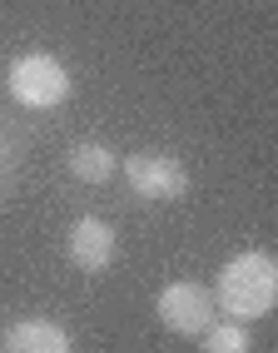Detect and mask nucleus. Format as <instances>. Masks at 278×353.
I'll use <instances>...</instances> for the list:
<instances>
[{
    "label": "nucleus",
    "instance_id": "7",
    "mask_svg": "<svg viewBox=\"0 0 278 353\" xmlns=\"http://www.w3.org/2000/svg\"><path fill=\"white\" fill-rule=\"evenodd\" d=\"M114 170H120V159H114V150L100 145V139H80V145L70 150V174L85 179V184H105Z\"/></svg>",
    "mask_w": 278,
    "mask_h": 353
},
{
    "label": "nucleus",
    "instance_id": "1",
    "mask_svg": "<svg viewBox=\"0 0 278 353\" xmlns=\"http://www.w3.org/2000/svg\"><path fill=\"white\" fill-rule=\"evenodd\" d=\"M278 299V264L264 254V249H248L239 259H228L219 284H214V303L234 319V323H248V319H264Z\"/></svg>",
    "mask_w": 278,
    "mask_h": 353
},
{
    "label": "nucleus",
    "instance_id": "5",
    "mask_svg": "<svg viewBox=\"0 0 278 353\" xmlns=\"http://www.w3.org/2000/svg\"><path fill=\"white\" fill-rule=\"evenodd\" d=\"M70 259H75V269H85V274L109 269V259H114V229L105 219H80L75 229H70Z\"/></svg>",
    "mask_w": 278,
    "mask_h": 353
},
{
    "label": "nucleus",
    "instance_id": "2",
    "mask_svg": "<svg viewBox=\"0 0 278 353\" xmlns=\"http://www.w3.org/2000/svg\"><path fill=\"white\" fill-rule=\"evenodd\" d=\"M10 95L20 100V105H30V110H55V105H65V95H70V70L55 60V55H45V50H35V55H20L15 65H10Z\"/></svg>",
    "mask_w": 278,
    "mask_h": 353
},
{
    "label": "nucleus",
    "instance_id": "4",
    "mask_svg": "<svg viewBox=\"0 0 278 353\" xmlns=\"http://www.w3.org/2000/svg\"><path fill=\"white\" fill-rule=\"evenodd\" d=\"M125 179H129V190L139 199H149V204H169V199H179L184 190H189L184 164L169 159V154H149V150L125 159Z\"/></svg>",
    "mask_w": 278,
    "mask_h": 353
},
{
    "label": "nucleus",
    "instance_id": "3",
    "mask_svg": "<svg viewBox=\"0 0 278 353\" xmlns=\"http://www.w3.org/2000/svg\"><path fill=\"white\" fill-rule=\"evenodd\" d=\"M159 323L169 328L179 339H199L208 323H214V294L204 284H189V279H179V284L159 289Z\"/></svg>",
    "mask_w": 278,
    "mask_h": 353
},
{
    "label": "nucleus",
    "instance_id": "6",
    "mask_svg": "<svg viewBox=\"0 0 278 353\" xmlns=\"http://www.w3.org/2000/svg\"><path fill=\"white\" fill-rule=\"evenodd\" d=\"M6 353H75V343L50 319H20L6 334Z\"/></svg>",
    "mask_w": 278,
    "mask_h": 353
},
{
    "label": "nucleus",
    "instance_id": "8",
    "mask_svg": "<svg viewBox=\"0 0 278 353\" xmlns=\"http://www.w3.org/2000/svg\"><path fill=\"white\" fill-rule=\"evenodd\" d=\"M199 348L204 353H248L253 348V334L244 323H208L199 334Z\"/></svg>",
    "mask_w": 278,
    "mask_h": 353
}]
</instances>
